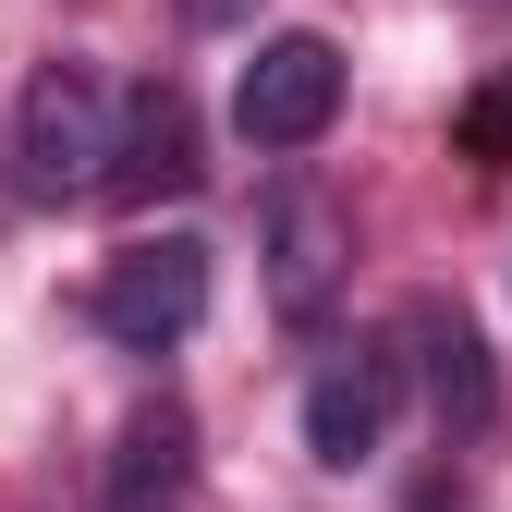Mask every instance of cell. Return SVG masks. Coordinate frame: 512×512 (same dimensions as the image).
I'll use <instances>...</instances> for the list:
<instances>
[{
    "label": "cell",
    "mask_w": 512,
    "mask_h": 512,
    "mask_svg": "<svg viewBox=\"0 0 512 512\" xmlns=\"http://www.w3.org/2000/svg\"><path fill=\"white\" fill-rule=\"evenodd\" d=\"M196 317H208V244L196 232H135L98 269V330L122 354H171V342H196Z\"/></svg>",
    "instance_id": "obj_2"
},
{
    "label": "cell",
    "mask_w": 512,
    "mask_h": 512,
    "mask_svg": "<svg viewBox=\"0 0 512 512\" xmlns=\"http://www.w3.org/2000/svg\"><path fill=\"white\" fill-rule=\"evenodd\" d=\"M330 122H342V49L317 25H281V37L244 49V74H232V135L244 147H317Z\"/></svg>",
    "instance_id": "obj_3"
},
{
    "label": "cell",
    "mask_w": 512,
    "mask_h": 512,
    "mask_svg": "<svg viewBox=\"0 0 512 512\" xmlns=\"http://www.w3.org/2000/svg\"><path fill=\"white\" fill-rule=\"evenodd\" d=\"M256 244H269V305L281 317H330V293L354 269V208L317 196V183H281L269 220H256Z\"/></svg>",
    "instance_id": "obj_4"
},
{
    "label": "cell",
    "mask_w": 512,
    "mask_h": 512,
    "mask_svg": "<svg viewBox=\"0 0 512 512\" xmlns=\"http://www.w3.org/2000/svg\"><path fill=\"white\" fill-rule=\"evenodd\" d=\"M464 147H488V159H500V147H512V98H488V110H476V122H464Z\"/></svg>",
    "instance_id": "obj_9"
},
{
    "label": "cell",
    "mask_w": 512,
    "mask_h": 512,
    "mask_svg": "<svg viewBox=\"0 0 512 512\" xmlns=\"http://www.w3.org/2000/svg\"><path fill=\"white\" fill-rule=\"evenodd\" d=\"M183 476H196V415L183 403L122 415V439H110V512H171Z\"/></svg>",
    "instance_id": "obj_8"
},
{
    "label": "cell",
    "mask_w": 512,
    "mask_h": 512,
    "mask_svg": "<svg viewBox=\"0 0 512 512\" xmlns=\"http://www.w3.org/2000/svg\"><path fill=\"white\" fill-rule=\"evenodd\" d=\"M403 342H415V378H427L439 427H488V342H476V317L439 305V293H415L403 305Z\"/></svg>",
    "instance_id": "obj_7"
},
{
    "label": "cell",
    "mask_w": 512,
    "mask_h": 512,
    "mask_svg": "<svg viewBox=\"0 0 512 512\" xmlns=\"http://www.w3.org/2000/svg\"><path fill=\"white\" fill-rule=\"evenodd\" d=\"M110 135H122V86L98 74V61H37L25 74V98H13V183L37 208H61V196H98L110 183Z\"/></svg>",
    "instance_id": "obj_1"
},
{
    "label": "cell",
    "mask_w": 512,
    "mask_h": 512,
    "mask_svg": "<svg viewBox=\"0 0 512 512\" xmlns=\"http://www.w3.org/2000/svg\"><path fill=\"white\" fill-rule=\"evenodd\" d=\"M391 403H403V366L391 354H330V366H317L305 378V452L317 464H366L378 452V439H391Z\"/></svg>",
    "instance_id": "obj_6"
},
{
    "label": "cell",
    "mask_w": 512,
    "mask_h": 512,
    "mask_svg": "<svg viewBox=\"0 0 512 512\" xmlns=\"http://www.w3.org/2000/svg\"><path fill=\"white\" fill-rule=\"evenodd\" d=\"M183 183H196V98L159 74V86L122 98V135H110V183H98V196L147 208V196H183Z\"/></svg>",
    "instance_id": "obj_5"
}]
</instances>
